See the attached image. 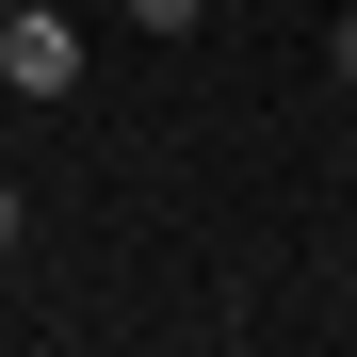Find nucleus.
I'll return each instance as SVG.
<instances>
[{"label":"nucleus","instance_id":"f03ea898","mask_svg":"<svg viewBox=\"0 0 357 357\" xmlns=\"http://www.w3.org/2000/svg\"><path fill=\"white\" fill-rule=\"evenodd\" d=\"M114 17H130V33H195L211 0H114Z\"/></svg>","mask_w":357,"mask_h":357},{"label":"nucleus","instance_id":"f257e3e1","mask_svg":"<svg viewBox=\"0 0 357 357\" xmlns=\"http://www.w3.org/2000/svg\"><path fill=\"white\" fill-rule=\"evenodd\" d=\"M0 82H17V98H82V17L17 0V17H0Z\"/></svg>","mask_w":357,"mask_h":357},{"label":"nucleus","instance_id":"7ed1b4c3","mask_svg":"<svg viewBox=\"0 0 357 357\" xmlns=\"http://www.w3.org/2000/svg\"><path fill=\"white\" fill-rule=\"evenodd\" d=\"M17 227H33V195H17V178H0V260H17Z\"/></svg>","mask_w":357,"mask_h":357},{"label":"nucleus","instance_id":"39448f33","mask_svg":"<svg viewBox=\"0 0 357 357\" xmlns=\"http://www.w3.org/2000/svg\"><path fill=\"white\" fill-rule=\"evenodd\" d=\"M0 17H17V0H0Z\"/></svg>","mask_w":357,"mask_h":357},{"label":"nucleus","instance_id":"20e7f679","mask_svg":"<svg viewBox=\"0 0 357 357\" xmlns=\"http://www.w3.org/2000/svg\"><path fill=\"white\" fill-rule=\"evenodd\" d=\"M325 66H341V82H357V17H341V33H325Z\"/></svg>","mask_w":357,"mask_h":357}]
</instances>
